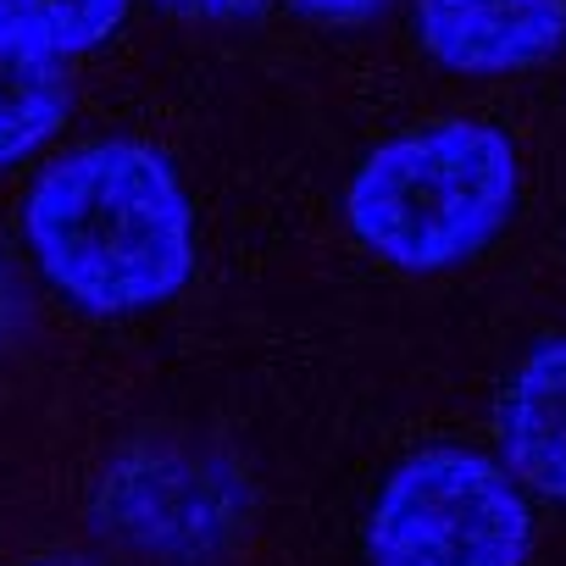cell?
<instances>
[{
  "label": "cell",
  "mask_w": 566,
  "mask_h": 566,
  "mask_svg": "<svg viewBox=\"0 0 566 566\" xmlns=\"http://www.w3.org/2000/svg\"><path fill=\"white\" fill-rule=\"evenodd\" d=\"M367 555L373 566H527L533 500L500 455L433 444L400 461L378 489Z\"/></svg>",
  "instance_id": "3957f363"
},
{
  "label": "cell",
  "mask_w": 566,
  "mask_h": 566,
  "mask_svg": "<svg viewBox=\"0 0 566 566\" xmlns=\"http://www.w3.org/2000/svg\"><path fill=\"white\" fill-rule=\"evenodd\" d=\"M411 23L444 73L511 78L566 45V0H417Z\"/></svg>",
  "instance_id": "5b68a950"
},
{
  "label": "cell",
  "mask_w": 566,
  "mask_h": 566,
  "mask_svg": "<svg viewBox=\"0 0 566 566\" xmlns=\"http://www.w3.org/2000/svg\"><path fill=\"white\" fill-rule=\"evenodd\" d=\"M494 439L500 467L527 489V500L566 505V334L516 361L494 406Z\"/></svg>",
  "instance_id": "8992f818"
},
{
  "label": "cell",
  "mask_w": 566,
  "mask_h": 566,
  "mask_svg": "<svg viewBox=\"0 0 566 566\" xmlns=\"http://www.w3.org/2000/svg\"><path fill=\"white\" fill-rule=\"evenodd\" d=\"M67 73L62 62L0 34V167H18L45 150L67 123Z\"/></svg>",
  "instance_id": "52a82bcc"
},
{
  "label": "cell",
  "mask_w": 566,
  "mask_h": 566,
  "mask_svg": "<svg viewBox=\"0 0 566 566\" xmlns=\"http://www.w3.org/2000/svg\"><path fill=\"white\" fill-rule=\"evenodd\" d=\"M516 200V145L489 123L450 117L384 139L345 189V222L395 272H450L511 228Z\"/></svg>",
  "instance_id": "7a4b0ae2"
},
{
  "label": "cell",
  "mask_w": 566,
  "mask_h": 566,
  "mask_svg": "<svg viewBox=\"0 0 566 566\" xmlns=\"http://www.w3.org/2000/svg\"><path fill=\"white\" fill-rule=\"evenodd\" d=\"M101 533L134 555L200 566L244 527L239 472L184 439H139L112 455L90 500Z\"/></svg>",
  "instance_id": "277c9868"
},
{
  "label": "cell",
  "mask_w": 566,
  "mask_h": 566,
  "mask_svg": "<svg viewBox=\"0 0 566 566\" xmlns=\"http://www.w3.org/2000/svg\"><path fill=\"white\" fill-rule=\"evenodd\" d=\"M40 566H73V560H40Z\"/></svg>",
  "instance_id": "8fae6325"
},
{
  "label": "cell",
  "mask_w": 566,
  "mask_h": 566,
  "mask_svg": "<svg viewBox=\"0 0 566 566\" xmlns=\"http://www.w3.org/2000/svg\"><path fill=\"white\" fill-rule=\"evenodd\" d=\"M290 7L312 23H373L389 0H290Z\"/></svg>",
  "instance_id": "30bf717a"
},
{
  "label": "cell",
  "mask_w": 566,
  "mask_h": 566,
  "mask_svg": "<svg viewBox=\"0 0 566 566\" xmlns=\"http://www.w3.org/2000/svg\"><path fill=\"white\" fill-rule=\"evenodd\" d=\"M23 239L51 290L90 317L167 306L195 272L184 178L139 139H90L56 156L29 184Z\"/></svg>",
  "instance_id": "6da1fadb"
},
{
  "label": "cell",
  "mask_w": 566,
  "mask_h": 566,
  "mask_svg": "<svg viewBox=\"0 0 566 566\" xmlns=\"http://www.w3.org/2000/svg\"><path fill=\"white\" fill-rule=\"evenodd\" d=\"M156 7L167 18H184V23H244L266 0H156Z\"/></svg>",
  "instance_id": "9c48e42d"
},
{
  "label": "cell",
  "mask_w": 566,
  "mask_h": 566,
  "mask_svg": "<svg viewBox=\"0 0 566 566\" xmlns=\"http://www.w3.org/2000/svg\"><path fill=\"white\" fill-rule=\"evenodd\" d=\"M128 18V0H0V34L67 62L106 45Z\"/></svg>",
  "instance_id": "ba28073f"
}]
</instances>
